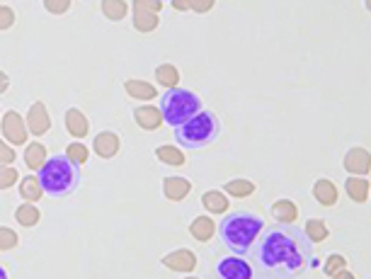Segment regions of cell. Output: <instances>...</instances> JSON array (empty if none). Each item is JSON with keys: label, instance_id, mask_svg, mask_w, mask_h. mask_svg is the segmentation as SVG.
I'll return each instance as SVG.
<instances>
[{"label": "cell", "instance_id": "cell-1", "mask_svg": "<svg viewBox=\"0 0 371 279\" xmlns=\"http://www.w3.org/2000/svg\"><path fill=\"white\" fill-rule=\"evenodd\" d=\"M255 267L274 277H298L313 262V243L296 223L265 228L255 241Z\"/></svg>", "mask_w": 371, "mask_h": 279}, {"label": "cell", "instance_id": "cell-2", "mask_svg": "<svg viewBox=\"0 0 371 279\" xmlns=\"http://www.w3.org/2000/svg\"><path fill=\"white\" fill-rule=\"evenodd\" d=\"M262 231H265V219L255 211H233V214L226 211L216 226L218 241L233 255H248Z\"/></svg>", "mask_w": 371, "mask_h": 279}, {"label": "cell", "instance_id": "cell-3", "mask_svg": "<svg viewBox=\"0 0 371 279\" xmlns=\"http://www.w3.org/2000/svg\"><path fill=\"white\" fill-rule=\"evenodd\" d=\"M39 185H42L44 195L52 199H61L75 192L80 185V165H75L66 153L47 156V160L37 170Z\"/></svg>", "mask_w": 371, "mask_h": 279}, {"label": "cell", "instance_id": "cell-4", "mask_svg": "<svg viewBox=\"0 0 371 279\" xmlns=\"http://www.w3.org/2000/svg\"><path fill=\"white\" fill-rule=\"evenodd\" d=\"M172 136H175L177 146L187 151H202L206 146H211L213 141L221 136V119L216 116V112L211 110H199L197 114H192L187 121L172 126Z\"/></svg>", "mask_w": 371, "mask_h": 279}, {"label": "cell", "instance_id": "cell-5", "mask_svg": "<svg viewBox=\"0 0 371 279\" xmlns=\"http://www.w3.org/2000/svg\"><path fill=\"white\" fill-rule=\"evenodd\" d=\"M158 110L165 124L177 126L190 119L192 114H197L199 110H204V103H202V98L195 90L177 85V88H167L165 93L158 95Z\"/></svg>", "mask_w": 371, "mask_h": 279}, {"label": "cell", "instance_id": "cell-6", "mask_svg": "<svg viewBox=\"0 0 371 279\" xmlns=\"http://www.w3.org/2000/svg\"><path fill=\"white\" fill-rule=\"evenodd\" d=\"M0 131H3V139L8 141L10 146H24L29 139L24 116L15 110L3 112V116H0Z\"/></svg>", "mask_w": 371, "mask_h": 279}, {"label": "cell", "instance_id": "cell-7", "mask_svg": "<svg viewBox=\"0 0 371 279\" xmlns=\"http://www.w3.org/2000/svg\"><path fill=\"white\" fill-rule=\"evenodd\" d=\"M216 277H221V279H250L252 267L243 255H226L216 262Z\"/></svg>", "mask_w": 371, "mask_h": 279}, {"label": "cell", "instance_id": "cell-8", "mask_svg": "<svg viewBox=\"0 0 371 279\" xmlns=\"http://www.w3.org/2000/svg\"><path fill=\"white\" fill-rule=\"evenodd\" d=\"M24 124H27L29 136H44L52 129V116H49V110L44 103H32L24 114Z\"/></svg>", "mask_w": 371, "mask_h": 279}, {"label": "cell", "instance_id": "cell-9", "mask_svg": "<svg viewBox=\"0 0 371 279\" xmlns=\"http://www.w3.org/2000/svg\"><path fill=\"white\" fill-rule=\"evenodd\" d=\"M162 267H167L170 272H177V275H190V272L197 270V255L190 250V248H180V250H172L167 255H162Z\"/></svg>", "mask_w": 371, "mask_h": 279}, {"label": "cell", "instance_id": "cell-10", "mask_svg": "<svg viewBox=\"0 0 371 279\" xmlns=\"http://www.w3.org/2000/svg\"><path fill=\"white\" fill-rule=\"evenodd\" d=\"M342 167L349 172V175H369L371 170V153L362 146H354L344 153Z\"/></svg>", "mask_w": 371, "mask_h": 279}, {"label": "cell", "instance_id": "cell-11", "mask_svg": "<svg viewBox=\"0 0 371 279\" xmlns=\"http://www.w3.org/2000/svg\"><path fill=\"white\" fill-rule=\"evenodd\" d=\"M63 124H66V131H68V136H73L75 141H83L85 136L90 134V119L85 116V112L78 110V107H68V110H66Z\"/></svg>", "mask_w": 371, "mask_h": 279}, {"label": "cell", "instance_id": "cell-12", "mask_svg": "<svg viewBox=\"0 0 371 279\" xmlns=\"http://www.w3.org/2000/svg\"><path fill=\"white\" fill-rule=\"evenodd\" d=\"M121 149V139L114 134V131H100L93 139V151L98 153V158L103 160H112Z\"/></svg>", "mask_w": 371, "mask_h": 279}, {"label": "cell", "instance_id": "cell-13", "mask_svg": "<svg viewBox=\"0 0 371 279\" xmlns=\"http://www.w3.org/2000/svg\"><path fill=\"white\" fill-rule=\"evenodd\" d=\"M192 192V182L182 175H167L162 177V195L167 202H182Z\"/></svg>", "mask_w": 371, "mask_h": 279}, {"label": "cell", "instance_id": "cell-14", "mask_svg": "<svg viewBox=\"0 0 371 279\" xmlns=\"http://www.w3.org/2000/svg\"><path fill=\"white\" fill-rule=\"evenodd\" d=\"M134 121H136V126L144 131H156L165 124L160 110L156 107V105H139V107L134 110Z\"/></svg>", "mask_w": 371, "mask_h": 279}, {"label": "cell", "instance_id": "cell-15", "mask_svg": "<svg viewBox=\"0 0 371 279\" xmlns=\"http://www.w3.org/2000/svg\"><path fill=\"white\" fill-rule=\"evenodd\" d=\"M124 93L129 98L139 100V103H151V100L158 98V88L149 80H141V78H126L124 80Z\"/></svg>", "mask_w": 371, "mask_h": 279}, {"label": "cell", "instance_id": "cell-16", "mask_svg": "<svg viewBox=\"0 0 371 279\" xmlns=\"http://www.w3.org/2000/svg\"><path fill=\"white\" fill-rule=\"evenodd\" d=\"M313 199H316L320 206H325V209L335 206L340 199L338 185H335L333 180H328V177H320V180L313 182Z\"/></svg>", "mask_w": 371, "mask_h": 279}, {"label": "cell", "instance_id": "cell-17", "mask_svg": "<svg viewBox=\"0 0 371 279\" xmlns=\"http://www.w3.org/2000/svg\"><path fill=\"white\" fill-rule=\"evenodd\" d=\"M131 24L139 34H151L160 27V15L158 13H149V10L141 8H131Z\"/></svg>", "mask_w": 371, "mask_h": 279}, {"label": "cell", "instance_id": "cell-18", "mask_svg": "<svg viewBox=\"0 0 371 279\" xmlns=\"http://www.w3.org/2000/svg\"><path fill=\"white\" fill-rule=\"evenodd\" d=\"M202 206L206 214H226L231 209V199L223 190H206L202 195Z\"/></svg>", "mask_w": 371, "mask_h": 279}, {"label": "cell", "instance_id": "cell-19", "mask_svg": "<svg viewBox=\"0 0 371 279\" xmlns=\"http://www.w3.org/2000/svg\"><path fill=\"white\" fill-rule=\"evenodd\" d=\"M269 216L277 223H296L298 219V204L292 199H277L269 206Z\"/></svg>", "mask_w": 371, "mask_h": 279}, {"label": "cell", "instance_id": "cell-20", "mask_svg": "<svg viewBox=\"0 0 371 279\" xmlns=\"http://www.w3.org/2000/svg\"><path fill=\"white\" fill-rule=\"evenodd\" d=\"M369 180L367 175H352L344 180V192H347V197L352 202H357V204H364V202H369Z\"/></svg>", "mask_w": 371, "mask_h": 279}, {"label": "cell", "instance_id": "cell-21", "mask_svg": "<svg viewBox=\"0 0 371 279\" xmlns=\"http://www.w3.org/2000/svg\"><path fill=\"white\" fill-rule=\"evenodd\" d=\"M190 236L195 238L197 243H209L211 238L216 236V221H213L209 214L197 216V219L190 223Z\"/></svg>", "mask_w": 371, "mask_h": 279}, {"label": "cell", "instance_id": "cell-22", "mask_svg": "<svg viewBox=\"0 0 371 279\" xmlns=\"http://www.w3.org/2000/svg\"><path fill=\"white\" fill-rule=\"evenodd\" d=\"M47 156H49V151L42 141H27V144H24L22 158H24V165H27L32 172H37L39 167H42V163L47 160Z\"/></svg>", "mask_w": 371, "mask_h": 279}, {"label": "cell", "instance_id": "cell-23", "mask_svg": "<svg viewBox=\"0 0 371 279\" xmlns=\"http://www.w3.org/2000/svg\"><path fill=\"white\" fill-rule=\"evenodd\" d=\"M17 190H20L22 202H32V204H37V202L44 197V190H42V185H39L37 175H24L22 180L17 182Z\"/></svg>", "mask_w": 371, "mask_h": 279}, {"label": "cell", "instance_id": "cell-24", "mask_svg": "<svg viewBox=\"0 0 371 279\" xmlns=\"http://www.w3.org/2000/svg\"><path fill=\"white\" fill-rule=\"evenodd\" d=\"M156 158L160 160V163L170 165V167H182L187 163V156L185 151L180 149V146H172V144H162L156 149Z\"/></svg>", "mask_w": 371, "mask_h": 279}, {"label": "cell", "instance_id": "cell-25", "mask_svg": "<svg viewBox=\"0 0 371 279\" xmlns=\"http://www.w3.org/2000/svg\"><path fill=\"white\" fill-rule=\"evenodd\" d=\"M255 182L248 180V177H236V180L226 182L223 185V192H226L228 197H233V199H245V197L255 195Z\"/></svg>", "mask_w": 371, "mask_h": 279}, {"label": "cell", "instance_id": "cell-26", "mask_svg": "<svg viewBox=\"0 0 371 279\" xmlns=\"http://www.w3.org/2000/svg\"><path fill=\"white\" fill-rule=\"evenodd\" d=\"M15 221L22 228H34L39 221H42V211L32 204V202H22V204L15 209Z\"/></svg>", "mask_w": 371, "mask_h": 279}, {"label": "cell", "instance_id": "cell-27", "mask_svg": "<svg viewBox=\"0 0 371 279\" xmlns=\"http://www.w3.org/2000/svg\"><path fill=\"white\" fill-rule=\"evenodd\" d=\"M100 13L109 22H121L129 15V3L126 0H100Z\"/></svg>", "mask_w": 371, "mask_h": 279}, {"label": "cell", "instance_id": "cell-28", "mask_svg": "<svg viewBox=\"0 0 371 279\" xmlns=\"http://www.w3.org/2000/svg\"><path fill=\"white\" fill-rule=\"evenodd\" d=\"M156 83L160 85V88H177V83H180V68H177L175 63H160L156 66Z\"/></svg>", "mask_w": 371, "mask_h": 279}, {"label": "cell", "instance_id": "cell-29", "mask_svg": "<svg viewBox=\"0 0 371 279\" xmlns=\"http://www.w3.org/2000/svg\"><path fill=\"white\" fill-rule=\"evenodd\" d=\"M303 233H306V238L313 243V246H320V243L328 241L330 228L323 219H308L306 223H303Z\"/></svg>", "mask_w": 371, "mask_h": 279}, {"label": "cell", "instance_id": "cell-30", "mask_svg": "<svg viewBox=\"0 0 371 279\" xmlns=\"http://www.w3.org/2000/svg\"><path fill=\"white\" fill-rule=\"evenodd\" d=\"M66 156H68L75 165H85L90 160V149L83 141H73V144L66 146Z\"/></svg>", "mask_w": 371, "mask_h": 279}, {"label": "cell", "instance_id": "cell-31", "mask_svg": "<svg viewBox=\"0 0 371 279\" xmlns=\"http://www.w3.org/2000/svg\"><path fill=\"white\" fill-rule=\"evenodd\" d=\"M20 246V236L8 226H0V252H10Z\"/></svg>", "mask_w": 371, "mask_h": 279}, {"label": "cell", "instance_id": "cell-32", "mask_svg": "<svg viewBox=\"0 0 371 279\" xmlns=\"http://www.w3.org/2000/svg\"><path fill=\"white\" fill-rule=\"evenodd\" d=\"M20 182V172L13 165H0V192L10 190Z\"/></svg>", "mask_w": 371, "mask_h": 279}, {"label": "cell", "instance_id": "cell-33", "mask_svg": "<svg viewBox=\"0 0 371 279\" xmlns=\"http://www.w3.org/2000/svg\"><path fill=\"white\" fill-rule=\"evenodd\" d=\"M342 267H347V257L344 255H340V252H333V255L325 260V265H323V272H325V277H333L338 270H342Z\"/></svg>", "mask_w": 371, "mask_h": 279}, {"label": "cell", "instance_id": "cell-34", "mask_svg": "<svg viewBox=\"0 0 371 279\" xmlns=\"http://www.w3.org/2000/svg\"><path fill=\"white\" fill-rule=\"evenodd\" d=\"M42 3L49 15H66L73 5V0H42Z\"/></svg>", "mask_w": 371, "mask_h": 279}, {"label": "cell", "instance_id": "cell-35", "mask_svg": "<svg viewBox=\"0 0 371 279\" xmlns=\"http://www.w3.org/2000/svg\"><path fill=\"white\" fill-rule=\"evenodd\" d=\"M15 10L10 5H0V32H8L15 27Z\"/></svg>", "mask_w": 371, "mask_h": 279}, {"label": "cell", "instance_id": "cell-36", "mask_svg": "<svg viewBox=\"0 0 371 279\" xmlns=\"http://www.w3.org/2000/svg\"><path fill=\"white\" fill-rule=\"evenodd\" d=\"M15 158H17L15 149L5 139H0V165H13Z\"/></svg>", "mask_w": 371, "mask_h": 279}, {"label": "cell", "instance_id": "cell-37", "mask_svg": "<svg viewBox=\"0 0 371 279\" xmlns=\"http://www.w3.org/2000/svg\"><path fill=\"white\" fill-rule=\"evenodd\" d=\"M131 8H141V10H149V13H162V8H165V3L162 0H134V5Z\"/></svg>", "mask_w": 371, "mask_h": 279}, {"label": "cell", "instance_id": "cell-38", "mask_svg": "<svg viewBox=\"0 0 371 279\" xmlns=\"http://www.w3.org/2000/svg\"><path fill=\"white\" fill-rule=\"evenodd\" d=\"M190 3V10L197 15H206L213 10V5H216V0H187Z\"/></svg>", "mask_w": 371, "mask_h": 279}, {"label": "cell", "instance_id": "cell-39", "mask_svg": "<svg viewBox=\"0 0 371 279\" xmlns=\"http://www.w3.org/2000/svg\"><path fill=\"white\" fill-rule=\"evenodd\" d=\"M170 8L177 13H190V3L187 0H170Z\"/></svg>", "mask_w": 371, "mask_h": 279}, {"label": "cell", "instance_id": "cell-40", "mask_svg": "<svg viewBox=\"0 0 371 279\" xmlns=\"http://www.w3.org/2000/svg\"><path fill=\"white\" fill-rule=\"evenodd\" d=\"M8 90H10V75L0 68V95H5Z\"/></svg>", "mask_w": 371, "mask_h": 279}, {"label": "cell", "instance_id": "cell-41", "mask_svg": "<svg viewBox=\"0 0 371 279\" xmlns=\"http://www.w3.org/2000/svg\"><path fill=\"white\" fill-rule=\"evenodd\" d=\"M333 279H354V275L347 270V267H342V270H338V272H335Z\"/></svg>", "mask_w": 371, "mask_h": 279}, {"label": "cell", "instance_id": "cell-42", "mask_svg": "<svg viewBox=\"0 0 371 279\" xmlns=\"http://www.w3.org/2000/svg\"><path fill=\"white\" fill-rule=\"evenodd\" d=\"M0 279H8V272H5L3 265H0Z\"/></svg>", "mask_w": 371, "mask_h": 279}, {"label": "cell", "instance_id": "cell-43", "mask_svg": "<svg viewBox=\"0 0 371 279\" xmlns=\"http://www.w3.org/2000/svg\"><path fill=\"white\" fill-rule=\"evenodd\" d=\"M162 3H165V0H162Z\"/></svg>", "mask_w": 371, "mask_h": 279}, {"label": "cell", "instance_id": "cell-44", "mask_svg": "<svg viewBox=\"0 0 371 279\" xmlns=\"http://www.w3.org/2000/svg\"><path fill=\"white\" fill-rule=\"evenodd\" d=\"M0 116H3V114H0Z\"/></svg>", "mask_w": 371, "mask_h": 279}]
</instances>
